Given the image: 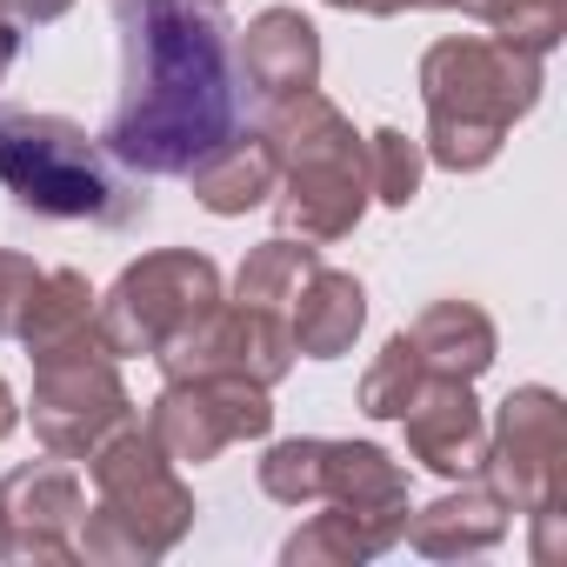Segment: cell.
<instances>
[{
	"instance_id": "1",
	"label": "cell",
	"mask_w": 567,
	"mask_h": 567,
	"mask_svg": "<svg viewBox=\"0 0 567 567\" xmlns=\"http://www.w3.org/2000/svg\"><path fill=\"white\" fill-rule=\"evenodd\" d=\"M121 107L107 154L141 174H194L240 127L227 28L207 0H127L121 8Z\"/></svg>"
},
{
	"instance_id": "2",
	"label": "cell",
	"mask_w": 567,
	"mask_h": 567,
	"mask_svg": "<svg viewBox=\"0 0 567 567\" xmlns=\"http://www.w3.org/2000/svg\"><path fill=\"white\" fill-rule=\"evenodd\" d=\"M421 94L434 161L474 174L501 154L507 127L540 101V54L507 41H441L421 61Z\"/></svg>"
},
{
	"instance_id": "3",
	"label": "cell",
	"mask_w": 567,
	"mask_h": 567,
	"mask_svg": "<svg viewBox=\"0 0 567 567\" xmlns=\"http://www.w3.org/2000/svg\"><path fill=\"white\" fill-rule=\"evenodd\" d=\"M267 147H274L280 174H288V194H280V227L288 234L321 247L361 220V207L374 194L368 187V141L341 121L334 101H321L315 87L274 101Z\"/></svg>"
},
{
	"instance_id": "4",
	"label": "cell",
	"mask_w": 567,
	"mask_h": 567,
	"mask_svg": "<svg viewBox=\"0 0 567 567\" xmlns=\"http://www.w3.org/2000/svg\"><path fill=\"white\" fill-rule=\"evenodd\" d=\"M94 487L101 507L74 527V554L87 560H154L194 520V494L181 487L174 454L141 427H114L94 447Z\"/></svg>"
},
{
	"instance_id": "5",
	"label": "cell",
	"mask_w": 567,
	"mask_h": 567,
	"mask_svg": "<svg viewBox=\"0 0 567 567\" xmlns=\"http://www.w3.org/2000/svg\"><path fill=\"white\" fill-rule=\"evenodd\" d=\"M0 181L28 214L54 220H134L141 200L121 194L101 147L61 114H0Z\"/></svg>"
},
{
	"instance_id": "6",
	"label": "cell",
	"mask_w": 567,
	"mask_h": 567,
	"mask_svg": "<svg viewBox=\"0 0 567 567\" xmlns=\"http://www.w3.org/2000/svg\"><path fill=\"white\" fill-rule=\"evenodd\" d=\"M260 487L288 507L328 501V507L368 520L381 540L408 534V474L368 441H280L260 461Z\"/></svg>"
},
{
	"instance_id": "7",
	"label": "cell",
	"mask_w": 567,
	"mask_h": 567,
	"mask_svg": "<svg viewBox=\"0 0 567 567\" xmlns=\"http://www.w3.org/2000/svg\"><path fill=\"white\" fill-rule=\"evenodd\" d=\"M220 301V274L200 254H147L101 301V334L114 354H161Z\"/></svg>"
},
{
	"instance_id": "8",
	"label": "cell",
	"mask_w": 567,
	"mask_h": 567,
	"mask_svg": "<svg viewBox=\"0 0 567 567\" xmlns=\"http://www.w3.org/2000/svg\"><path fill=\"white\" fill-rule=\"evenodd\" d=\"M487 487L514 507V514H540L560 507L567 487V414L547 388H520L501 401V427L481 454Z\"/></svg>"
},
{
	"instance_id": "9",
	"label": "cell",
	"mask_w": 567,
	"mask_h": 567,
	"mask_svg": "<svg viewBox=\"0 0 567 567\" xmlns=\"http://www.w3.org/2000/svg\"><path fill=\"white\" fill-rule=\"evenodd\" d=\"M274 427V408H267V388L260 381H240V374H187V381H167V394L154 401V421L147 434L181 461H214L227 454L234 441H254Z\"/></svg>"
},
{
	"instance_id": "10",
	"label": "cell",
	"mask_w": 567,
	"mask_h": 567,
	"mask_svg": "<svg viewBox=\"0 0 567 567\" xmlns=\"http://www.w3.org/2000/svg\"><path fill=\"white\" fill-rule=\"evenodd\" d=\"M114 427H127V388L114 374V354L87 361H48L34 381V434L48 441L54 461L94 454Z\"/></svg>"
},
{
	"instance_id": "11",
	"label": "cell",
	"mask_w": 567,
	"mask_h": 567,
	"mask_svg": "<svg viewBox=\"0 0 567 567\" xmlns=\"http://www.w3.org/2000/svg\"><path fill=\"white\" fill-rule=\"evenodd\" d=\"M0 507H8V554L74 560V527L87 501L68 467H21L14 481H0Z\"/></svg>"
},
{
	"instance_id": "12",
	"label": "cell",
	"mask_w": 567,
	"mask_h": 567,
	"mask_svg": "<svg viewBox=\"0 0 567 567\" xmlns=\"http://www.w3.org/2000/svg\"><path fill=\"white\" fill-rule=\"evenodd\" d=\"M401 421H408V447L434 474H474L487 454V421H481L461 374H427L414 388V401L401 408Z\"/></svg>"
},
{
	"instance_id": "13",
	"label": "cell",
	"mask_w": 567,
	"mask_h": 567,
	"mask_svg": "<svg viewBox=\"0 0 567 567\" xmlns=\"http://www.w3.org/2000/svg\"><path fill=\"white\" fill-rule=\"evenodd\" d=\"M21 341L34 354V368L48 361H87V354H114L107 334H101V315H94V295L81 274H41L34 295L21 308Z\"/></svg>"
},
{
	"instance_id": "14",
	"label": "cell",
	"mask_w": 567,
	"mask_h": 567,
	"mask_svg": "<svg viewBox=\"0 0 567 567\" xmlns=\"http://www.w3.org/2000/svg\"><path fill=\"white\" fill-rule=\"evenodd\" d=\"M368 321V295L354 274H334V267H315L301 280V295L288 301V334H295V354H315V361H334L354 348Z\"/></svg>"
},
{
	"instance_id": "15",
	"label": "cell",
	"mask_w": 567,
	"mask_h": 567,
	"mask_svg": "<svg viewBox=\"0 0 567 567\" xmlns=\"http://www.w3.org/2000/svg\"><path fill=\"white\" fill-rule=\"evenodd\" d=\"M247 81H254L267 101L308 94V87L321 81V41H315V28H308L295 8H267V14L247 28Z\"/></svg>"
},
{
	"instance_id": "16",
	"label": "cell",
	"mask_w": 567,
	"mask_h": 567,
	"mask_svg": "<svg viewBox=\"0 0 567 567\" xmlns=\"http://www.w3.org/2000/svg\"><path fill=\"white\" fill-rule=\"evenodd\" d=\"M274 181H280V161H274L267 134H260V141H240V134H234L227 147H214V154L194 167V194H200L207 214H247L254 200L274 194Z\"/></svg>"
},
{
	"instance_id": "17",
	"label": "cell",
	"mask_w": 567,
	"mask_h": 567,
	"mask_svg": "<svg viewBox=\"0 0 567 567\" xmlns=\"http://www.w3.org/2000/svg\"><path fill=\"white\" fill-rule=\"evenodd\" d=\"M408 341L421 348L427 374H461V381H474V374L494 361V321H487L481 308H467V301H441V308H427V315L414 321Z\"/></svg>"
},
{
	"instance_id": "18",
	"label": "cell",
	"mask_w": 567,
	"mask_h": 567,
	"mask_svg": "<svg viewBox=\"0 0 567 567\" xmlns=\"http://www.w3.org/2000/svg\"><path fill=\"white\" fill-rule=\"evenodd\" d=\"M408 534H414L421 554H481V547H494L507 534V501L494 487H467V494L434 501Z\"/></svg>"
},
{
	"instance_id": "19",
	"label": "cell",
	"mask_w": 567,
	"mask_h": 567,
	"mask_svg": "<svg viewBox=\"0 0 567 567\" xmlns=\"http://www.w3.org/2000/svg\"><path fill=\"white\" fill-rule=\"evenodd\" d=\"M315 267H321V260H315L308 240H301V247H295V240H267V247H254L247 267H240V301L288 321V301L301 295V280H308Z\"/></svg>"
},
{
	"instance_id": "20",
	"label": "cell",
	"mask_w": 567,
	"mask_h": 567,
	"mask_svg": "<svg viewBox=\"0 0 567 567\" xmlns=\"http://www.w3.org/2000/svg\"><path fill=\"white\" fill-rule=\"evenodd\" d=\"M427 381V361H421V348L408 341V334H394L388 348H381V361L368 368V381H361V408L374 414V421H401V408L414 401V388Z\"/></svg>"
},
{
	"instance_id": "21",
	"label": "cell",
	"mask_w": 567,
	"mask_h": 567,
	"mask_svg": "<svg viewBox=\"0 0 567 567\" xmlns=\"http://www.w3.org/2000/svg\"><path fill=\"white\" fill-rule=\"evenodd\" d=\"M474 14L494 21V34L507 48H527V54H547L567 28V0H474Z\"/></svg>"
},
{
	"instance_id": "22",
	"label": "cell",
	"mask_w": 567,
	"mask_h": 567,
	"mask_svg": "<svg viewBox=\"0 0 567 567\" xmlns=\"http://www.w3.org/2000/svg\"><path fill=\"white\" fill-rule=\"evenodd\" d=\"M381 547H388V540H381L368 520L328 507V514H315V520L288 540V560H368V554H381Z\"/></svg>"
},
{
	"instance_id": "23",
	"label": "cell",
	"mask_w": 567,
	"mask_h": 567,
	"mask_svg": "<svg viewBox=\"0 0 567 567\" xmlns=\"http://www.w3.org/2000/svg\"><path fill=\"white\" fill-rule=\"evenodd\" d=\"M368 187H374L388 207H408L414 187H421V147H414L408 134L381 127V134L368 141Z\"/></svg>"
},
{
	"instance_id": "24",
	"label": "cell",
	"mask_w": 567,
	"mask_h": 567,
	"mask_svg": "<svg viewBox=\"0 0 567 567\" xmlns=\"http://www.w3.org/2000/svg\"><path fill=\"white\" fill-rule=\"evenodd\" d=\"M34 280H41V267L28 254H0V334L21 328V308L34 295Z\"/></svg>"
},
{
	"instance_id": "25",
	"label": "cell",
	"mask_w": 567,
	"mask_h": 567,
	"mask_svg": "<svg viewBox=\"0 0 567 567\" xmlns=\"http://www.w3.org/2000/svg\"><path fill=\"white\" fill-rule=\"evenodd\" d=\"M0 8H8L14 21H34V28H41V21H61L74 0H0Z\"/></svg>"
},
{
	"instance_id": "26",
	"label": "cell",
	"mask_w": 567,
	"mask_h": 567,
	"mask_svg": "<svg viewBox=\"0 0 567 567\" xmlns=\"http://www.w3.org/2000/svg\"><path fill=\"white\" fill-rule=\"evenodd\" d=\"M334 8H361V14H401L408 0H334Z\"/></svg>"
},
{
	"instance_id": "27",
	"label": "cell",
	"mask_w": 567,
	"mask_h": 567,
	"mask_svg": "<svg viewBox=\"0 0 567 567\" xmlns=\"http://www.w3.org/2000/svg\"><path fill=\"white\" fill-rule=\"evenodd\" d=\"M14 421H21V414H14V388H8V381H0V441H8V434H14Z\"/></svg>"
},
{
	"instance_id": "28",
	"label": "cell",
	"mask_w": 567,
	"mask_h": 567,
	"mask_svg": "<svg viewBox=\"0 0 567 567\" xmlns=\"http://www.w3.org/2000/svg\"><path fill=\"white\" fill-rule=\"evenodd\" d=\"M8 61H14V28L0 21V74H8Z\"/></svg>"
},
{
	"instance_id": "29",
	"label": "cell",
	"mask_w": 567,
	"mask_h": 567,
	"mask_svg": "<svg viewBox=\"0 0 567 567\" xmlns=\"http://www.w3.org/2000/svg\"><path fill=\"white\" fill-rule=\"evenodd\" d=\"M0 554H8V507H0Z\"/></svg>"
},
{
	"instance_id": "30",
	"label": "cell",
	"mask_w": 567,
	"mask_h": 567,
	"mask_svg": "<svg viewBox=\"0 0 567 567\" xmlns=\"http://www.w3.org/2000/svg\"><path fill=\"white\" fill-rule=\"evenodd\" d=\"M207 8H214V0H207Z\"/></svg>"
}]
</instances>
